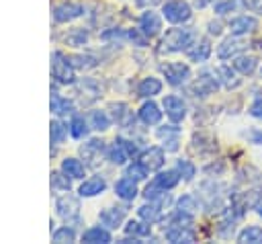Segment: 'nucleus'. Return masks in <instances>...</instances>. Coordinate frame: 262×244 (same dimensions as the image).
<instances>
[{"label": "nucleus", "instance_id": "obj_8", "mask_svg": "<svg viewBox=\"0 0 262 244\" xmlns=\"http://www.w3.org/2000/svg\"><path fill=\"white\" fill-rule=\"evenodd\" d=\"M217 86H219L217 78H215L213 74H209V72H203V74L196 78V82L192 84V92H194V96H207V94H211L213 90H217Z\"/></svg>", "mask_w": 262, "mask_h": 244}, {"label": "nucleus", "instance_id": "obj_28", "mask_svg": "<svg viewBox=\"0 0 262 244\" xmlns=\"http://www.w3.org/2000/svg\"><path fill=\"white\" fill-rule=\"evenodd\" d=\"M178 180H180V172L178 170H166V172H160L154 178V182L158 187H162V189H172V187L178 185Z\"/></svg>", "mask_w": 262, "mask_h": 244}, {"label": "nucleus", "instance_id": "obj_11", "mask_svg": "<svg viewBox=\"0 0 262 244\" xmlns=\"http://www.w3.org/2000/svg\"><path fill=\"white\" fill-rule=\"evenodd\" d=\"M139 29H141L147 37H156V35L162 31V21H160V16H158L154 10H147V12H143L141 18H139Z\"/></svg>", "mask_w": 262, "mask_h": 244}, {"label": "nucleus", "instance_id": "obj_49", "mask_svg": "<svg viewBox=\"0 0 262 244\" xmlns=\"http://www.w3.org/2000/svg\"><path fill=\"white\" fill-rule=\"evenodd\" d=\"M207 2H211V0H194V4H196V6H201V8H203Z\"/></svg>", "mask_w": 262, "mask_h": 244}, {"label": "nucleus", "instance_id": "obj_30", "mask_svg": "<svg viewBox=\"0 0 262 244\" xmlns=\"http://www.w3.org/2000/svg\"><path fill=\"white\" fill-rule=\"evenodd\" d=\"M149 226L151 223H141V221H129L127 226H125V232L129 234V236H133V238H143V236H149Z\"/></svg>", "mask_w": 262, "mask_h": 244}, {"label": "nucleus", "instance_id": "obj_7", "mask_svg": "<svg viewBox=\"0 0 262 244\" xmlns=\"http://www.w3.org/2000/svg\"><path fill=\"white\" fill-rule=\"evenodd\" d=\"M82 14H84V8L80 4H74V2H66V4H59L53 8V18L57 23H68V21H74Z\"/></svg>", "mask_w": 262, "mask_h": 244}, {"label": "nucleus", "instance_id": "obj_37", "mask_svg": "<svg viewBox=\"0 0 262 244\" xmlns=\"http://www.w3.org/2000/svg\"><path fill=\"white\" fill-rule=\"evenodd\" d=\"M176 170L180 172V176H182L184 180H190V178L196 174L194 164H192V162H188V160H178V162H176Z\"/></svg>", "mask_w": 262, "mask_h": 244}, {"label": "nucleus", "instance_id": "obj_4", "mask_svg": "<svg viewBox=\"0 0 262 244\" xmlns=\"http://www.w3.org/2000/svg\"><path fill=\"white\" fill-rule=\"evenodd\" d=\"M55 209H57V215L61 219L74 221V219H78V213H80V201H78V197L68 193L55 201Z\"/></svg>", "mask_w": 262, "mask_h": 244}, {"label": "nucleus", "instance_id": "obj_14", "mask_svg": "<svg viewBox=\"0 0 262 244\" xmlns=\"http://www.w3.org/2000/svg\"><path fill=\"white\" fill-rule=\"evenodd\" d=\"M139 162L147 168V170H158L164 164V150L160 148H149L139 156Z\"/></svg>", "mask_w": 262, "mask_h": 244}, {"label": "nucleus", "instance_id": "obj_5", "mask_svg": "<svg viewBox=\"0 0 262 244\" xmlns=\"http://www.w3.org/2000/svg\"><path fill=\"white\" fill-rule=\"evenodd\" d=\"M162 72H164L166 80H168L170 84H174V86L186 82V78L190 76V68H188L186 64H182V62H170V64H166V66L162 68Z\"/></svg>", "mask_w": 262, "mask_h": 244}, {"label": "nucleus", "instance_id": "obj_24", "mask_svg": "<svg viewBox=\"0 0 262 244\" xmlns=\"http://www.w3.org/2000/svg\"><path fill=\"white\" fill-rule=\"evenodd\" d=\"M61 172L68 174L70 178H82L84 176V164L76 158H66L61 162Z\"/></svg>", "mask_w": 262, "mask_h": 244}, {"label": "nucleus", "instance_id": "obj_9", "mask_svg": "<svg viewBox=\"0 0 262 244\" xmlns=\"http://www.w3.org/2000/svg\"><path fill=\"white\" fill-rule=\"evenodd\" d=\"M164 109H166V115L170 117V121H174V123L182 121L184 115H186V107H184L182 98H178L174 94H170V96L164 98Z\"/></svg>", "mask_w": 262, "mask_h": 244}, {"label": "nucleus", "instance_id": "obj_40", "mask_svg": "<svg viewBox=\"0 0 262 244\" xmlns=\"http://www.w3.org/2000/svg\"><path fill=\"white\" fill-rule=\"evenodd\" d=\"M237 6H246V0H225V2H219L215 6V12L217 14H227V12L235 10Z\"/></svg>", "mask_w": 262, "mask_h": 244}, {"label": "nucleus", "instance_id": "obj_38", "mask_svg": "<svg viewBox=\"0 0 262 244\" xmlns=\"http://www.w3.org/2000/svg\"><path fill=\"white\" fill-rule=\"evenodd\" d=\"M51 189H53V191H68V189H70L68 174L63 176L61 172H51Z\"/></svg>", "mask_w": 262, "mask_h": 244}, {"label": "nucleus", "instance_id": "obj_27", "mask_svg": "<svg viewBox=\"0 0 262 244\" xmlns=\"http://www.w3.org/2000/svg\"><path fill=\"white\" fill-rule=\"evenodd\" d=\"M108 109H111V113H113V119H115L119 125H123V127L129 125V121H131V113H129V109H127L125 103H113Z\"/></svg>", "mask_w": 262, "mask_h": 244}, {"label": "nucleus", "instance_id": "obj_48", "mask_svg": "<svg viewBox=\"0 0 262 244\" xmlns=\"http://www.w3.org/2000/svg\"><path fill=\"white\" fill-rule=\"evenodd\" d=\"M209 33L211 35H219L221 33V25L219 23H209Z\"/></svg>", "mask_w": 262, "mask_h": 244}, {"label": "nucleus", "instance_id": "obj_43", "mask_svg": "<svg viewBox=\"0 0 262 244\" xmlns=\"http://www.w3.org/2000/svg\"><path fill=\"white\" fill-rule=\"evenodd\" d=\"M178 209L184 211V213H192L196 209V201L190 197V195H184L180 201H178Z\"/></svg>", "mask_w": 262, "mask_h": 244}, {"label": "nucleus", "instance_id": "obj_42", "mask_svg": "<svg viewBox=\"0 0 262 244\" xmlns=\"http://www.w3.org/2000/svg\"><path fill=\"white\" fill-rule=\"evenodd\" d=\"M72 64H74V68L88 70V68H94L96 66V59L92 55H74L72 57Z\"/></svg>", "mask_w": 262, "mask_h": 244}, {"label": "nucleus", "instance_id": "obj_16", "mask_svg": "<svg viewBox=\"0 0 262 244\" xmlns=\"http://www.w3.org/2000/svg\"><path fill=\"white\" fill-rule=\"evenodd\" d=\"M104 189H106V180L102 176H92V178H88L80 185V195L82 197H96Z\"/></svg>", "mask_w": 262, "mask_h": 244}, {"label": "nucleus", "instance_id": "obj_25", "mask_svg": "<svg viewBox=\"0 0 262 244\" xmlns=\"http://www.w3.org/2000/svg\"><path fill=\"white\" fill-rule=\"evenodd\" d=\"M158 137L160 139H164L166 144H168V150H176L178 148V129L174 127V125H166V127H160L158 129ZM164 144V146H166Z\"/></svg>", "mask_w": 262, "mask_h": 244}, {"label": "nucleus", "instance_id": "obj_46", "mask_svg": "<svg viewBox=\"0 0 262 244\" xmlns=\"http://www.w3.org/2000/svg\"><path fill=\"white\" fill-rule=\"evenodd\" d=\"M125 33L121 31V29H108V31H104V33H100V37L102 39H113V37H123Z\"/></svg>", "mask_w": 262, "mask_h": 244}, {"label": "nucleus", "instance_id": "obj_19", "mask_svg": "<svg viewBox=\"0 0 262 244\" xmlns=\"http://www.w3.org/2000/svg\"><path fill=\"white\" fill-rule=\"evenodd\" d=\"M82 242H88V244H108L111 242V234L108 230L100 228V226H94L90 230H86L82 234Z\"/></svg>", "mask_w": 262, "mask_h": 244}, {"label": "nucleus", "instance_id": "obj_32", "mask_svg": "<svg viewBox=\"0 0 262 244\" xmlns=\"http://www.w3.org/2000/svg\"><path fill=\"white\" fill-rule=\"evenodd\" d=\"M137 213H139V217H141L143 221H147V223H156V221L160 219V207H158V205H141V207L137 209Z\"/></svg>", "mask_w": 262, "mask_h": 244}, {"label": "nucleus", "instance_id": "obj_34", "mask_svg": "<svg viewBox=\"0 0 262 244\" xmlns=\"http://www.w3.org/2000/svg\"><path fill=\"white\" fill-rule=\"evenodd\" d=\"M86 133H88V125H86V121H84L82 117H74L72 123H70V135L76 137V139H80V137H84Z\"/></svg>", "mask_w": 262, "mask_h": 244}, {"label": "nucleus", "instance_id": "obj_39", "mask_svg": "<svg viewBox=\"0 0 262 244\" xmlns=\"http://www.w3.org/2000/svg\"><path fill=\"white\" fill-rule=\"evenodd\" d=\"M74 240H76V232L68 226L53 232V242H74Z\"/></svg>", "mask_w": 262, "mask_h": 244}, {"label": "nucleus", "instance_id": "obj_13", "mask_svg": "<svg viewBox=\"0 0 262 244\" xmlns=\"http://www.w3.org/2000/svg\"><path fill=\"white\" fill-rule=\"evenodd\" d=\"M98 219L106 228H119L123 223V219H125V209L123 207H106V209L100 211Z\"/></svg>", "mask_w": 262, "mask_h": 244}, {"label": "nucleus", "instance_id": "obj_10", "mask_svg": "<svg viewBox=\"0 0 262 244\" xmlns=\"http://www.w3.org/2000/svg\"><path fill=\"white\" fill-rule=\"evenodd\" d=\"M80 152H82L84 160H88L90 166H96L98 160H100L102 154H104V141H100V139H90L88 144H84V146L80 148Z\"/></svg>", "mask_w": 262, "mask_h": 244}, {"label": "nucleus", "instance_id": "obj_20", "mask_svg": "<svg viewBox=\"0 0 262 244\" xmlns=\"http://www.w3.org/2000/svg\"><path fill=\"white\" fill-rule=\"evenodd\" d=\"M139 119L145 123V125H154V123H158L160 119H162V111H160V107L156 105V103H143L141 105V109H139Z\"/></svg>", "mask_w": 262, "mask_h": 244}, {"label": "nucleus", "instance_id": "obj_47", "mask_svg": "<svg viewBox=\"0 0 262 244\" xmlns=\"http://www.w3.org/2000/svg\"><path fill=\"white\" fill-rule=\"evenodd\" d=\"M246 6L254 12H260L262 14V0H246Z\"/></svg>", "mask_w": 262, "mask_h": 244}, {"label": "nucleus", "instance_id": "obj_35", "mask_svg": "<svg viewBox=\"0 0 262 244\" xmlns=\"http://www.w3.org/2000/svg\"><path fill=\"white\" fill-rule=\"evenodd\" d=\"M49 135H51V141H53V144H61V141L66 139V135H68V129H66L63 123L51 121V125H49Z\"/></svg>", "mask_w": 262, "mask_h": 244}, {"label": "nucleus", "instance_id": "obj_29", "mask_svg": "<svg viewBox=\"0 0 262 244\" xmlns=\"http://www.w3.org/2000/svg\"><path fill=\"white\" fill-rule=\"evenodd\" d=\"M256 64L258 59L252 57V55H239L235 62H233V68L239 72V74H252L256 70Z\"/></svg>", "mask_w": 262, "mask_h": 244}, {"label": "nucleus", "instance_id": "obj_45", "mask_svg": "<svg viewBox=\"0 0 262 244\" xmlns=\"http://www.w3.org/2000/svg\"><path fill=\"white\" fill-rule=\"evenodd\" d=\"M250 115H254V117L262 119V98H258V100L250 107Z\"/></svg>", "mask_w": 262, "mask_h": 244}, {"label": "nucleus", "instance_id": "obj_50", "mask_svg": "<svg viewBox=\"0 0 262 244\" xmlns=\"http://www.w3.org/2000/svg\"><path fill=\"white\" fill-rule=\"evenodd\" d=\"M256 211H258V215H260V217H262V201H260V203H258V205H256Z\"/></svg>", "mask_w": 262, "mask_h": 244}, {"label": "nucleus", "instance_id": "obj_15", "mask_svg": "<svg viewBox=\"0 0 262 244\" xmlns=\"http://www.w3.org/2000/svg\"><path fill=\"white\" fill-rule=\"evenodd\" d=\"M258 27V21L254 16H237L229 23V31L233 35H248Z\"/></svg>", "mask_w": 262, "mask_h": 244}, {"label": "nucleus", "instance_id": "obj_22", "mask_svg": "<svg viewBox=\"0 0 262 244\" xmlns=\"http://www.w3.org/2000/svg\"><path fill=\"white\" fill-rule=\"evenodd\" d=\"M162 90V82L158 78H143L137 86V94L143 96V98H149L154 94H158Z\"/></svg>", "mask_w": 262, "mask_h": 244}, {"label": "nucleus", "instance_id": "obj_51", "mask_svg": "<svg viewBox=\"0 0 262 244\" xmlns=\"http://www.w3.org/2000/svg\"><path fill=\"white\" fill-rule=\"evenodd\" d=\"M254 141H262V133H256L254 135Z\"/></svg>", "mask_w": 262, "mask_h": 244}, {"label": "nucleus", "instance_id": "obj_6", "mask_svg": "<svg viewBox=\"0 0 262 244\" xmlns=\"http://www.w3.org/2000/svg\"><path fill=\"white\" fill-rule=\"evenodd\" d=\"M166 240H168V242H174V244H180V242L192 244V242L196 240V236H194V232H192L188 226L170 223V228L166 230Z\"/></svg>", "mask_w": 262, "mask_h": 244}, {"label": "nucleus", "instance_id": "obj_2", "mask_svg": "<svg viewBox=\"0 0 262 244\" xmlns=\"http://www.w3.org/2000/svg\"><path fill=\"white\" fill-rule=\"evenodd\" d=\"M51 74L61 84L74 82V64H72V59H68L61 51H55L51 55Z\"/></svg>", "mask_w": 262, "mask_h": 244}, {"label": "nucleus", "instance_id": "obj_21", "mask_svg": "<svg viewBox=\"0 0 262 244\" xmlns=\"http://www.w3.org/2000/svg\"><path fill=\"white\" fill-rule=\"evenodd\" d=\"M129 156L131 154H129V150H127L123 139H115V144L108 148V160L113 164H125L129 160Z\"/></svg>", "mask_w": 262, "mask_h": 244}, {"label": "nucleus", "instance_id": "obj_17", "mask_svg": "<svg viewBox=\"0 0 262 244\" xmlns=\"http://www.w3.org/2000/svg\"><path fill=\"white\" fill-rule=\"evenodd\" d=\"M186 55H188V59H192V62H207L209 55H211V43H209V39L196 41V43L186 51Z\"/></svg>", "mask_w": 262, "mask_h": 244}, {"label": "nucleus", "instance_id": "obj_44", "mask_svg": "<svg viewBox=\"0 0 262 244\" xmlns=\"http://www.w3.org/2000/svg\"><path fill=\"white\" fill-rule=\"evenodd\" d=\"M127 35H129V39H131L135 45H147V39H149V37H147L141 29H139V31H137V29H133V31H129Z\"/></svg>", "mask_w": 262, "mask_h": 244}, {"label": "nucleus", "instance_id": "obj_31", "mask_svg": "<svg viewBox=\"0 0 262 244\" xmlns=\"http://www.w3.org/2000/svg\"><path fill=\"white\" fill-rule=\"evenodd\" d=\"M88 119H90V125H92L94 129H98V131H104V129H108V125H111V119H108V115H106L104 111H92Z\"/></svg>", "mask_w": 262, "mask_h": 244}, {"label": "nucleus", "instance_id": "obj_12", "mask_svg": "<svg viewBox=\"0 0 262 244\" xmlns=\"http://www.w3.org/2000/svg\"><path fill=\"white\" fill-rule=\"evenodd\" d=\"M242 49H246V43L242 39H235V37H227L221 41V45L217 47V55L221 59H229L233 55H237Z\"/></svg>", "mask_w": 262, "mask_h": 244}, {"label": "nucleus", "instance_id": "obj_33", "mask_svg": "<svg viewBox=\"0 0 262 244\" xmlns=\"http://www.w3.org/2000/svg\"><path fill=\"white\" fill-rule=\"evenodd\" d=\"M217 74L221 76V80H223V84H225L227 88H235V86H239V78L235 76V72H233L231 68L223 66V68L217 70Z\"/></svg>", "mask_w": 262, "mask_h": 244}, {"label": "nucleus", "instance_id": "obj_18", "mask_svg": "<svg viewBox=\"0 0 262 244\" xmlns=\"http://www.w3.org/2000/svg\"><path fill=\"white\" fill-rule=\"evenodd\" d=\"M115 193H117V197H121L123 201H133L135 199V195H137V187H135V180L133 178H121V180H117V185H115Z\"/></svg>", "mask_w": 262, "mask_h": 244}, {"label": "nucleus", "instance_id": "obj_41", "mask_svg": "<svg viewBox=\"0 0 262 244\" xmlns=\"http://www.w3.org/2000/svg\"><path fill=\"white\" fill-rule=\"evenodd\" d=\"M86 39H88V33H86L84 29H72V31L66 35V41H68L70 45H82Z\"/></svg>", "mask_w": 262, "mask_h": 244}, {"label": "nucleus", "instance_id": "obj_23", "mask_svg": "<svg viewBox=\"0 0 262 244\" xmlns=\"http://www.w3.org/2000/svg\"><path fill=\"white\" fill-rule=\"evenodd\" d=\"M49 109H51V113H55V115H68V113H72V103H70L68 98H63L61 94L51 92Z\"/></svg>", "mask_w": 262, "mask_h": 244}, {"label": "nucleus", "instance_id": "obj_36", "mask_svg": "<svg viewBox=\"0 0 262 244\" xmlns=\"http://www.w3.org/2000/svg\"><path fill=\"white\" fill-rule=\"evenodd\" d=\"M125 176L133 178V180H143V178L147 176V168H145L141 162H135V164L127 166V170H125Z\"/></svg>", "mask_w": 262, "mask_h": 244}, {"label": "nucleus", "instance_id": "obj_3", "mask_svg": "<svg viewBox=\"0 0 262 244\" xmlns=\"http://www.w3.org/2000/svg\"><path fill=\"white\" fill-rule=\"evenodd\" d=\"M162 12H164V18L170 21V23H186L192 16L190 6L184 0H168L164 4Z\"/></svg>", "mask_w": 262, "mask_h": 244}, {"label": "nucleus", "instance_id": "obj_1", "mask_svg": "<svg viewBox=\"0 0 262 244\" xmlns=\"http://www.w3.org/2000/svg\"><path fill=\"white\" fill-rule=\"evenodd\" d=\"M194 29L190 27H180V29H170L160 41V53H172V51H182L194 41Z\"/></svg>", "mask_w": 262, "mask_h": 244}, {"label": "nucleus", "instance_id": "obj_26", "mask_svg": "<svg viewBox=\"0 0 262 244\" xmlns=\"http://www.w3.org/2000/svg\"><path fill=\"white\" fill-rule=\"evenodd\" d=\"M237 240L244 244H260L262 242V228L260 226H248L239 232Z\"/></svg>", "mask_w": 262, "mask_h": 244}]
</instances>
